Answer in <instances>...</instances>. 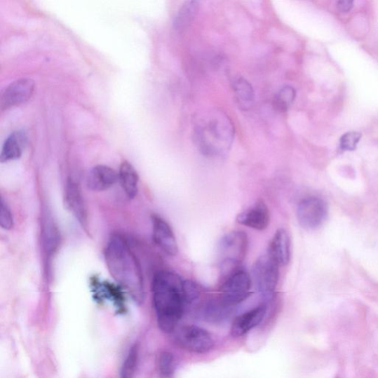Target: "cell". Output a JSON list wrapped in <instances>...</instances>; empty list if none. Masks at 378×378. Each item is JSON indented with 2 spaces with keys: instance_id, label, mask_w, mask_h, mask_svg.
Wrapping results in <instances>:
<instances>
[{
  "instance_id": "obj_6",
  "label": "cell",
  "mask_w": 378,
  "mask_h": 378,
  "mask_svg": "<svg viewBox=\"0 0 378 378\" xmlns=\"http://www.w3.org/2000/svg\"><path fill=\"white\" fill-rule=\"evenodd\" d=\"M279 264L268 253L259 257L254 264L253 276L256 288L260 295L271 299L276 289Z\"/></svg>"
},
{
  "instance_id": "obj_8",
  "label": "cell",
  "mask_w": 378,
  "mask_h": 378,
  "mask_svg": "<svg viewBox=\"0 0 378 378\" xmlns=\"http://www.w3.org/2000/svg\"><path fill=\"white\" fill-rule=\"evenodd\" d=\"M328 208L324 202L318 198H308L303 200L297 209V217L300 225L306 229H316L326 220Z\"/></svg>"
},
{
  "instance_id": "obj_22",
  "label": "cell",
  "mask_w": 378,
  "mask_h": 378,
  "mask_svg": "<svg viewBox=\"0 0 378 378\" xmlns=\"http://www.w3.org/2000/svg\"><path fill=\"white\" fill-rule=\"evenodd\" d=\"M139 358V347L133 345L126 357L121 370V377L123 378L133 377L136 372Z\"/></svg>"
},
{
  "instance_id": "obj_25",
  "label": "cell",
  "mask_w": 378,
  "mask_h": 378,
  "mask_svg": "<svg viewBox=\"0 0 378 378\" xmlns=\"http://www.w3.org/2000/svg\"><path fill=\"white\" fill-rule=\"evenodd\" d=\"M13 217L11 211V209L4 201L1 199V208H0V226L4 230H11L13 227Z\"/></svg>"
},
{
  "instance_id": "obj_26",
  "label": "cell",
  "mask_w": 378,
  "mask_h": 378,
  "mask_svg": "<svg viewBox=\"0 0 378 378\" xmlns=\"http://www.w3.org/2000/svg\"><path fill=\"white\" fill-rule=\"evenodd\" d=\"M361 134L357 132H349L341 138V148L345 151H353L360 142Z\"/></svg>"
},
{
  "instance_id": "obj_18",
  "label": "cell",
  "mask_w": 378,
  "mask_h": 378,
  "mask_svg": "<svg viewBox=\"0 0 378 378\" xmlns=\"http://www.w3.org/2000/svg\"><path fill=\"white\" fill-rule=\"evenodd\" d=\"M119 180L128 197L133 199L138 192L139 177L131 163L124 161L120 166Z\"/></svg>"
},
{
  "instance_id": "obj_24",
  "label": "cell",
  "mask_w": 378,
  "mask_h": 378,
  "mask_svg": "<svg viewBox=\"0 0 378 378\" xmlns=\"http://www.w3.org/2000/svg\"><path fill=\"white\" fill-rule=\"evenodd\" d=\"M296 99V90L290 86L283 88L276 97V107L279 111H285Z\"/></svg>"
},
{
  "instance_id": "obj_14",
  "label": "cell",
  "mask_w": 378,
  "mask_h": 378,
  "mask_svg": "<svg viewBox=\"0 0 378 378\" xmlns=\"http://www.w3.org/2000/svg\"><path fill=\"white\" fill-rule=\"evenodd\" d=\"M119 180V174L107 166H96L90 172L87 186L93 191H104L114 186Z\"/></svg>"
},
{
  "instance_id": "obj_23",
  "label": "cell",
  "mask_w": 378,
  "mask_h": 378,
  "mask_svg": "<svg viewBox=\"0 0 378 378\" xmlns=\"http://www.w3.org/2000/svg\"><path fill=\"white\" fill-rule=\"evenodd\" d=\"M175 368L176 362L173 354L167 351L162 352L158 358V370L161 375L171 377L175 374Z\"/></svg>"
},
{
  "instance_id": "obj_13",
  "label": "cell",
  "mask_w": 378,
  "mask_h": 378,
  "mask_svg": "<svg viewBox=\"0 0 378 378\" xmlns=\"http://www.w3.org/2000/svg\"><path fill=\"white\" fill-rule=\"evenodd\" d=\"M236 220L243 226L257 231H263L269 226V210L263 202H259L238 215Z\"/></svg>"
},
{
  "instance_id": "obj_11",
  "label": "cell",
  "mask_w": 378,
  "mask_h": 378,
  "mask_svg": "<svg viewBox=\"0 0 378 378\" xmlns=\"http://www.w3.org/2000/svg\"><path fill=\"white\" fill-rule=\"evenodd\" d=\"M152 237L156 245L167 255L174 257L178 253L175 234L166 221L156 215L151 216Z\"/></svg>"
},
{
  "instance_id": "obj_10",
  "label": "cell",
  "mask_w": 378,
  "mask_h": 378,
  "mask_svg": "<svg viewBox=\"0 0 378 378\" xmlns=\"http://www.w3.org/2000/svg\"><path fill=\"white\" fill-rule=\"evenodd\" d=\"M65 205L78 220L81 227L88 231V208L79 185L72 178L67 181L65 193Z\"/></svg>"
},
{
  "instance_id": "obj_9",
  "label": "cell",
  "mask_w": 378,
  "mask_h": 378,
  "mask_svg": "<svg viewBox=\"0 0 378 378\" xmlns=\"http://www.w3.org/2000/svg\"><path fill=\"white\" fill-rule=\"evenodd\" d=\"M35 83L31 79H21L12 82L1 94L2 110L20 106L29 102L34 95Z\"/></svg>"
},
{
  "instance_id": "obj_4",
  "label": "cell",
  "mask_w": 378,
  "mask_h": 378,
  "mask_svg": "<svg viewBox=\"0 0 378 378\" xmlns=\"http://www.w3.org/2000/svg\"><path fill=\"white\" fill-rule=\"evenodd\" d=\"M217 255L223 270L230 268V271L240 265L245 259L248 248L245 233L231 231L223 236L218 245Z\"/></svg>"
},
{
  "instance_id": "obj_17",
  "label": "cell",
  "mask_w": 378,
  "mask_h": 378,
  "mask_svg": "<svg viewBox=\"0 0 378 378\" xmlns=\"http://www.w3.org/2000/svg\"><path fill=\"white\" fill-rule=\"evenodd\" d=\"M60 232L49 214H45L41 220V241L46 255L52 256L58 249L60 244Z\"/></svg>"
},
{
  "instance_id": "obj_2",
  "label": "cell",
  "mask_w": 378,
  "mask_h": 378,
  "mask_svg": "<svg viewBox=\"0 0 378 378\" xmlns=\"http://www.w3.org/2000/svg\"><path fill=\"white\" fill-rule=\"evenodd\" d=\"M104 256L108 271L117 284L136 303L142 304L145 288L142 266L126 238L119 234L112 235Z\"/></svg>"
},
{
  "instance_id": "obj_1",
  "label": "cell",
  "mask_w": 378,
  "mask_h": 378,
  "mask_svg": "<svg viewBox=\"0 0 378 378\" xmlns=\"http://www.w3.org/2000/svg\"><path fill=\"white\" fill-rule=\"evenodd\" d=\"M185 280L170 271H159L151 283L152 302L157 322L165 333L173 332L187 304Z\"/></svg>"
},
{
  "instance_id": "obj_21",
  "label": "cell",
  "mask_w": 378,
  "mask_h": 378,
  "mask_svg": "<svg viewBox=\"0 0 378 378\" xmlns=\"http://www.w3.org/2000/svg\"><path fill=\"white\" fill-rule=\"evenodd\" d=\"M233 88L238 103L243 109L250 107L255 100L253 88L243 78L237 79L234 81Z\"/></svg>"
},
{
  "instance_id": "obj_12",
  "label": "cell",
  "mask_w": 378,
  "mask_h": 378,
  "mask_svg": "<svg viewBox=\"0 0 378 378\" xmlns=\"http://www.w3.org/2000/svg\"><path fill=\"white\" fill-rule=\"evenodd\" d=\"M267 313V306L261 304L241 316H238L234 320L231 329V335L235 338L241 337L257 327L265 317Z\"/></svg>"
},
{
  "instance_id": "obj_27",
  "label": "cell",
  "mask_w": 378,
  "mask_h": 378,
  "mask_svg": "<svg viewBox=\"0 0 378 378\" xmlns=\"http://www.w3.org/2000/svg\"><path fill=\"white\" fill-rule=\"evenodd\" d=\"M355 0H339L337 8L342 13H347L353 7Z\"/></svg>"
},
{
  "instance_id": "obj_3",
  "label": "cell",
  "mask_w": 378,
  "mask_h": 378,
  "mask_svg": "<svg viewBox=\"0 0 378 378\" xmlns=\"http://www.w3.org/2000/svg\"><path fill=\"white\" fill-rule=\"evenodd\" d=\"M194 135L196 142L204 156L219 157L225 155L230 149L234 128L227 114L222 111L213 109L196 121Z\"/></svg>"
},
{
  "instance_id": "obj_15",
  "label": "cell",
  "mask_w": 378,
  "mask_h": 378,
  "mask_svg": "<svg viewBox=\"0 0 378 378\" xmlns=\"http://www.w3.org/2000/svg\"><path fill=\"white\" fill-rule=\"evenodd\" d=\"M290 237L283 229L277 230L271 241L268 253L279 265H286L290 260Z\"/></svg>"
},
{
  "instance_id": "obj_5",
  "label": "cell",
  "mask_w": 378,
  "mask_h": 378,
  "mask_svg": "<svg viewBox=\"0 0 378 378\" xmlns=\"http://www.w3.org/2000/svg\"><path fill=\"white\" fill-rule=\"evenodd\" d=\"M251 278L249 274L242 269H234L220 287V299L225 304L233 306L246 300L251 294Z\"/></svg>"
},
{
  "instance_id": "obj_19",
  "label": "cell",
  "mask_w": 378,
  "mask_h": 378,
  "mask_svg": "<svg viewBox=\"0 0 378 378\" xmlns=\"http://www.w3.org/2000/svg\"><path fill=\"white\" fill-rule=\"evenodd\" d=\"M231 308L224 304L220 298L211 299L203 303L201 308V313L203 318L208 322H220L229 317Z\"/></svg>"
},
{
  "instance_id": "obj_16",
  "label": "cell",
  "mask_w": 378,
  "mask_h": 378,
  "mask_svg": "<svg viewBox=\"0 0 378 378\" xmlns=\"http://www.w3.org/2000/svg\"><path fill=\"white\" fill-rule=\"evenodd\" d=\"M27 142V137L24 131L12 133L6 140L3 146L0 161L7 163L20 159Z\"/></svg>"
},
{
  "instance_id": "obj_20",
  "label": "cell",
  "mask_w": 378,
  "mask_h": 378,
  "mask_svg": "<svg viewBox=\"0 0 378 378\" xmlns=\"http://www.w3.org/2000/svg\"><path fill=\"white\" fill-rule=\"evenodd\" d=\"M201 0H186L180 9L174 25L177 31H183L191 24L199 11Z\"/></svg>"
},
{
  "instance_id": "obj_7",
  "label": "cell",
  "mask_w": 378,
  "mask_h": 378,
  "mask_svg": "<svg viewBox=\"0 0 378 378\" xmlns=\"http://www.w3.org/2000/svg\"><path fill=\"white\" fill-rule=\"evenodd\" d=\"M179 346L194 353H205L212 350L215 341L206 330L195 326L187 325L179 328L175 335Z\"/></svg>"
}]
</instances>
